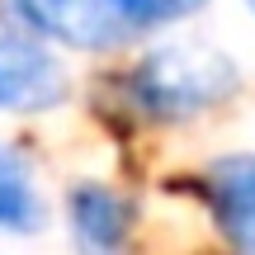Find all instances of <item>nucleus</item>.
Masks as SVG:
<instances>
[{"mask_svg":"<svg viewBox=\"0 0 255 255\" xmlns=\"http://www.w3.org/2000/svg\"><path fill=\"white\" fill-rule=\"evenodd\" d=\"M237 90V66L203 43H170L137 62L128 95L151 119H194Z\"/></svg>","mask_w":255,"mask_h":255,"instance_id":"1","label":"nucleus"},{"mask_svg":"<svg viewBox=\"0 0 255 255\" xmlns=\"http://www.w3.org/2000/svg\"><path fill=\"white\" fill-rule=\"evenodd\" d=\"M0 19L19 33L52 38V43L85 47V52L119 47L132 33L109 9V0H0Z\"/></svg>","mask_w":255,"mask_h":255,"instance_id":"2","label":"nucleus"},{"mask_svg":"<svg viewBox=\"0 0 255 255\" xmlns=\"http://www.w3.org/2000/svg\"><path fill=\"white\" fill-rule=\"evenodd\" d=\"M66 100V71L28 38H0V109L38 114Z\"/></svg>","mask_w":255,"mask_h":255,"instance_id":"3","label":"nucleus"},{"mask_svg":"<svg viewBox=\"0 0 255 255\" xmlns=\"http://www.w3.org/2000/svg\"><path fill=\"white\" fill-rule=\"evenodd\" d=\"M208 203L237 255H255V156H227L208 170Z\"/></svg>","mask_w":255,"mask_h":255,"instance_id":"4","label":"nucleus"},{"mask_svg":"<svg viewBox=\"0 0 255 255\" xmlns=\"http://www.w3.org/2000/svg\"><path fill=\"white\" fill-rule=\"evenodd\" d=\"M132 232V208L104 184L71 189V237L81 255H123Z\"/></svg>","mask_w":255,"mask_h":255,"instance_id":"5","label":"nucleus"},{"mask_svg":"<svg viewBox=\"0 0 255 255\" xmlns=\"http://www.w3.org/2000/svg\"><path fill=\"white\" fill-rule=\"evenodd\" d=\"M43 199L33 189V170L14 146L0 142V232H38Z\"/></svg>","mask_w":255,"mask_h":255,"instance_id":"6","label":"nucleus"},{"mask_svg":"<svg viewBox=\"0 0 255 255\" xmlns=\"http://www.w3.org/2000/svg\"><path fill=\"white\" fill-rule=\"evenodd\" d=\"M203 0H109V9L123 19L128 28H146V24H175V19L194 14Z\"/></svg>","mask_w":255,"mask_h":255,"instance_id":"7","label":"nucleus"},{"mask_svg":"<svg viewBox=\"0 0 255 255\" xmlns=\"http://www.w3.org/2000/svg\"><path fill=\"white\" fill-rule=\"evenodd\" d=\"M246 5H251V14H255V0H246Z\"/></svg>","mask_w":255,"mask_h":255,"instance_id":"8","label":"nucleus"}]
</instances>
